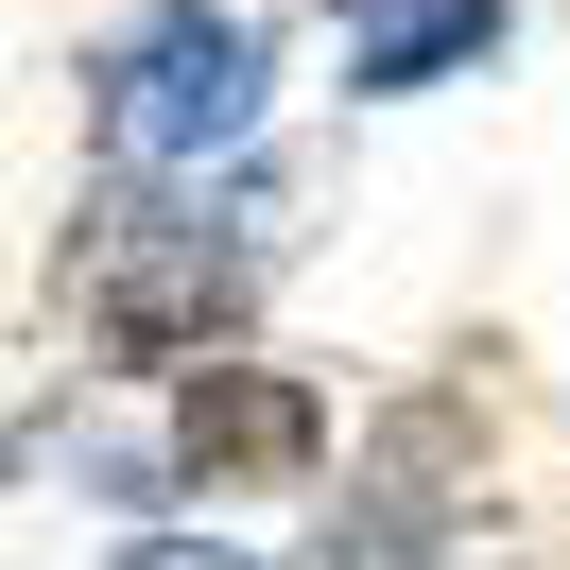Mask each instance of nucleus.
Masks as SVG:
<instances>
[{"label":"nucleus","instance_id":"nucleus-2","mask_svg":"<svg viewBox=\"0 0 570 570\" xmlns=\"http://www.w3.org/2000/svg\"><path fill=\"white\" fill-rule=\"evenodd\" d=\"M243 121H259V36L208 18V0H156L105 52V156L121 174H208Z\"/></svg>","mask_w":570,"mask_h":570},{"label":"nucleus","instance_id":"nucleus-6","mask_svg":"<svg viewBox=\"0 0 570 570\" xmlns=\"http://www.w3.org/2000/svg\"><path fill=\"white\" fill-rule=\"evenodd\" d=\"M121 570H259V553H225V535H139Z\"/></svg>","mask_w":570,"mask_h":570},{"label":"nucleus","instance_id":"nucleus-3","mask_svg":"<svg viewBox=\"0 0 570 570\" xmlns=\"http://www.w3.org/2000/svg\"><path fill=\"white\" fill-rule=\"evenodd\" d=\"M450 466H466V415L397 397L363 484H346V519H328V570H450Z\"/></svg>","mask_w":570,"mask_h":570},{"label":"nucleus","instance_id":"nucleus-1","mask_svg":"<svg viewBox=\"0 0 570 570\" xmlns=\"http://www.w3.org/2000/svg\"><path fill=\"white\" fill-rule=\"evenodd\" d=\"M243 277H259V243H208V208L190 190H87L70 208V312H87V346L105 363H225V328H243Z\"/></svg>","mask_w":570,"mask_h":570},{"label":"nucleus","instance_id":"nucleus-4","mask_svg":"<svg viewBox=\"0 0 570 570\" xmlns=\"http://www.w3.org/2000/svg\"><path fill=\"white\" fill-rule=\"evenodd\" d=\"M328 450V397L294 363H190L174 381V466L190 484H294Z\"/></svg>","mask_w":570,"mask_h":570},{"label":"nucleus","instance_id":"nucleus-5","mask_svg":"<svg viewBox=\"0 0 570 570\" xmlns=\"http://www.w3.org/2000/svg\"><path fill=\"white\" fill-rule=\"evenodd\" d=\"M466 52H501V0H381V18H363L346 36V87H432V70H466Z\"/></svg>","mask_w":570,"mask_h":570}]
</instances>
